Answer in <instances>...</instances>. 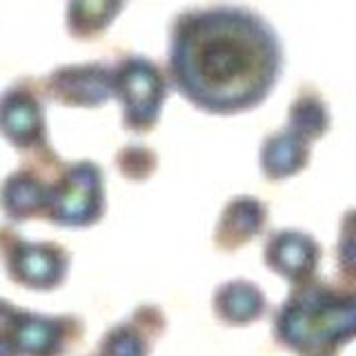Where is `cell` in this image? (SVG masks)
<instances>
[{"label":"cell","instance_id":"obj_13","mask_svg":"<svg viewBox=\"0 0 356 356\" xmlns=\"http://www.w3.org/2000/svg\"><path fill=\"white\" fill-rule=\"evenodd\" d=\"M42 196H47V189L27 172H18L9 176L3 187V207L14 220H25L40 211V205L44 203Z\"/></svg>","mask_w":356,"mask_h":356},{"label":"cell","instance_id":"obj_3","mask_svg":"<svg viewBox=\"0 0 356 356\" xmlns=\"http://www.w3.org/2000/svg\"><path fill=\"white\" fill-rule=\"evenodd\" d=\"M111 85L125 109V127L131 131H149L159 120L167 96L159 67L143 56H127L111 70Z\"/></svg>","mask_w":356,"mask_h":356},{"label":"cell","instance_id":"obj_16","mask_svg":"<svg viewBox=\"0 0 356 356\" xmlns=\"http://www.w3.org/2000/svg\"><path fill=\"white\" fill-rule=\"evenodd\" d=\"M337 261L345 276L356 278V209L348 211L343 218Z\"/></svg>","mask_w":356,"mask_h":356},{"label":"cell","instance_id":"obj_9","mask_svg":"<svg viewBox=\"0 0 356 356\" xmlns=\"http://www.w3.org/2000/svg\"><path fill=\"white\" fill-rule=\"evenodd\" d=\"M265 222V207L256 198H234L222 211V218L216 229V243L225 250H234L238 245L254 238V234Z\"/></svg>","mask_w":356,"mask_h":356},{"label":"cell","instance_id":"obj_15","mask_svg":"<svg viewBox=\"0 0 356 356\" xmlns=\"http://www.w3.org/2000/svg\"><path fill=\"white\" fill-rule=\"evenodd\" d=\"M116 165L120 167L122 174L131 178V181H143V178L149 176L156 167V156L147 147H143V145H127V147L116 156Z\"/></svg>","mask_w":356,"mask_h":356},{"label":"cell","instance_id":"obj_10","mask_svg":"<svg viewBox=\"0 0 356 356\" xmlns=\"http://www.w3.org/2000/svg\"><path fill=\"white\" fill-rule=\"evenodd\" d=\"M309 159V145L292 129L278 131L270 136L263 145L261 163L263 172L270 178H285L298 170H303Z\"/></svg>","mask_w":356,"mask_h":356},{"label":"cell","instance_id":"obj_2","mask_svg":"<svg viewBox=\"0 0 356 356\" xmlns=\"http://www.w3.org/2000/svg\"><path fill=\"white\" fill-rule=\"evenodd\" d=\"M276 337L294 350H318L356 337V296L334 287H300L276 316Z\"/></svg>","mask_w":356,"mask_h":356},{"label":"cell","instance_id":"obj_11","mask_svg":"<svg viewBox=\"0 0 356 356\" xmlns=\"http://www.w3.org/2000/svg\"><path fill=\"white\" fill-rule=\"evenodd\" d=\"M125 7V0H70L67 29L74 38L92 40L103 33Z\"/></svg>","mask_w":356,"mask_h":356},{"label":"cell","instance_id":"obj_1","mask_svg":"<svg viewBox=\"0 0 356 356\" xmlns=\"http://www.w3.org/2000/svg\"><path fill=\"white\" fill-rule=\"evenodd\" d=\"M281 60L274 29L250 9H192L172 27V81L187 100L214 114L259 105L274 87Z\"/></svg>","mask_w":356,"mask_h":356},{"label":"cell","instance_id":"obj_17","mask_svg":"<svg viewBox=\"0 0 356 356\" xmlns=\"http://www.w3.org/2000/svg\"><path fill=\"white\" fill-rule=\"evenodd\" d=\"M100 352L103 356H145V345L131 330L114 327L100 345Z\"/></svg>","mask_w":356,"mask_h":356},{"label":"cell","instance_id":"obj_4","mask_svg":"<svg viewBox=\"0 0 356 356\" xmlns=\"http://www.w3.org/2000/svg\"><path fill=\"white\" fill-rule=\"evenodd\" d=\"M47 216L56 222L83 225L96 220L103 203V174L94 163H74L65 170L58 185L51 187Z\"/></svg>","mask_w":356,"mask_h":356},{"label":"cell","instance_id":"obj_7","mask_svg":"<svg viewBox=\"0 0 356 356\" xmlns=\"http://www.w3.org/2000/svg\"><path fill=\"white\" fill-rule=\"evenodd\" d=\"M63 254L65 252L51 243H20L18 250H11V259H7L9 276H14L22 285L54 287L60 283L67 267V256Z\"/></svg>","mask_w":356,"mask_h":356},{"label":"cell","instance_id":"obj_14","mask_svg":"<svg viewBox=\"0 0 356 356\" xmlns=\"http://www.w3.org/2000/svg\"><path fill=\"white\" fill-rule=\"evenodd\" d=\"M330 127V114L327 107L316 96H300L294 100L289 109V129L298 134L300 138H318Z\"/></svg>","mask_w":356,"mask_h":356},{"label":"cell","instance_id":"obj_6","mask_svg":"<svg viewBox=\"0 0 356 356\" xmlns=\"http://www.w3.org/2000/svg\"><path fill=\"white\" fill-rule=\"evenodd\" d=\"M0 134L18 149H29L42 140V107L31 89L16 85L0 96Z\"/></svg>","mask_w":356,"mask_h":356},{"label":"cell","instance_id":"obj_5","mask_svg":"<svg viewBox=\"0 0 356 356\" xmlns=\"http://www.w3.org/2000/svg\"><path fill=\"white\" fill-rule=\"evenodd\" d=\"M44 87L54 100L72 107L103 105L114 94L111 70L100 63L60 67L44 81Z\"/></svg>","mask_w":356,"mask_h":356},{"label":"cell","instance_id":"obj_18","mask_svg":"<svg viewBox=\"0 0 356 356\" xmlns=\"http://www.w3.org/2000/svg\"><path fill=\"white\" fill-rule=\"evenodd\" d=\"M314 356H323V354H318V352H316V354H314Z\"/></svg>","mask_w":356,"mask_h":356},{"label":"cell","instance_id":"obj_8","mask_svg":"<svg viewBox=\"0 0 356 356\" xmlns=\"http://www.w3.org/2000/svg\"><path fill=\"white\" fill-rule=\"evenodd\" d=\"M265 263L289 281H305L318 263V248L307 234L281 232L267 243Z\"/></svg>","mask_w":356,"mask_h":356},{"label":"cell","instance_id":"obj_12","mask_svg":"<svg viewBox=\"0 0 356 356\" xmlns=\"http://www.w3.org/2000/svg\"><path fill=\"white\" fill-rule=\"evenodd\" d=\"M216 314L227 323L256 321L265 309V298L259 287L245 281H234L218 289L214 298Z\"/></svg>","mask_w":356,"mask_h":356}]
</instances>
